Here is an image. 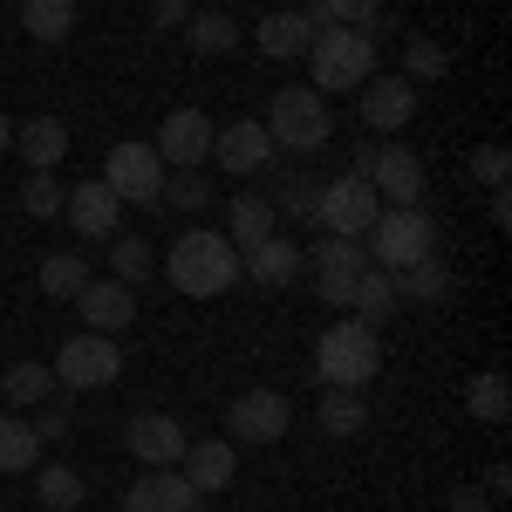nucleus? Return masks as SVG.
Here are the masks:
<instances>
[{
    "instance_id": "obj_1",
    "label": "nucleus",
    "mask_w": 512,
    "mask_h": 512,
    "mask_svg": "<svg viewBox=\"0 0 512 512\" xmlns=\"http://www.w3.org/2000/svg\"><path fill=\"white\" fill-rule=\"evenodd\" d=\"M164 274H171V287H178V294L212 301V294H226V287L239 280V246H233L226 233H205V226H192V233H178L171 260H164Z\"/></svg>"
},
{
    "instance_id": "obj_2",
    "label": "nucleus",
    "mask_w": 512,
    "mask_h": 512,
    "mask_svg": "<svg viewBox=\"0 0 512 512\" xmlns=\"http://www.w3.org/2000/svg\"><path fill=\"white\" fill-rule=\"evenodd\" d=\"M383 369V342L369 321H335L315 342V376L321 390H369V376Z\"/></svg>"
},
{
    "instance_id": "obj_3",
    "label": "nucleus",
    "mask_w": 512,
    "mask_h": 512,
    "mask_svg": "<svg viewBox=\"0 0 512 512\" xmlns=\"http://www.w3.org/2000/svg\"><path fill=\"white\" fill-rule=\"evenodd\" d=\"M362 239H369V267H383V274H403L417 260H437V226H431L424 205H383L376 226Z\"/></svg>"
},
{
    "instance_id": "obj_4",
    "label": "nucleus",
    "mask_w": 512,
    "mask_h": 512,
    "mask_svg": "<svg viewBox=\"0 0 512 512\" xmlns=\"http://www.w3.org/2000/svg\"><path fill=\"white\" fill-rule=\"evenodd\" d=\"M308 76H315L321 96H342V89H362L376 76V41L362 28H321L308 41Z\"/></svg>"
},
{
    "instance_id": "obj_5",
    "label": "nucleus",
    "mask_w": 512,
    "mask_h": 512,
    "mask_svg": "<svg viewBox=\"0 0 512 512\" xmlns=\"http://www.w3.org/2000/svg\"><path fill=\"white\" fill-rule=\"evenodd\" d=\"M267 137H274V151H308L315 158L321 144L335 137V117H328V96L321 89H280L274 110H267Z\"/></svg>"
},
{
    "instance_id": "obj_6",
    "label": "nucleus",
    "mask_w": 512,
    "mask_h": 512,
    "mask_svg": "<svg viewBox=\"0 0 512 512\" xmlns=\"http://www.w3.org/2000/svg\"><path fill=\"white\" fill-rule=\"evenodd\" d=\"M117 376H123V355H117V342L96 335V328L69 335L62 355H55V383H62V390H110Z\"/></svg>"
},
{
    "instance_id": "obj_7",
    "label": "nucleus",
    "mask_w": 512,
    "mask_h": 512,
    "mask_svg": "<svg viewBox=\"0 0 512 512\" xmlns=\"http://www.w3.org/2000/svg\"><path fill=\"white\" fill-rule=\"evenodd\" d=\"M103 185H110L123 205H158L164 158L144 144V137H123V144H110V158H103Z\"/></svg>"
},
{
    "instance_id": "obj_8",
    "label": "nucleus",
    "mask_w": 512,
    "mask_h": 512,
    "mask_svg": "<svg viewBox=\"0 0 512 512\" xmlns=\"http://www.w3.org/2000/svg\"><path fill=\"white\" fill-rule=\"evenodd\" d=\"M376 212H383V198L369 192V178H335V185H321L315 198V219H321V233H342V239H362L369 226H376Z\"/></svg>"
},
{
    "instance_id": "obj_9",
    "label": "nucleus",
    "mask_w": 512,
    "mask_h": 512,
    "mask_svg": "<svg viewBox=\"0 0 512 512\" xmlns=\"http://www.w3.org/2000/svg\"><path fill=\"white\" fill-rule=\"evenodd\" d=\"M123 444H130V458L144 465V472H164V465H178L185 458V424L171 417V410H137L130 424H123Z\"/></svg>"
},
{
    "instance_id": "obj_10",
    "label": "nucleus",
    "mask_w": 512,
    "mask_h": 512,
    "mask_svg": "<svg viewBox=\"0 0 512 512\" xmlns=\"http://www.w3.org/2000/svg\"><path fill=\"white\" fill-rule=\"evenodd\" d=\"M287 424H294V410H287L280 390H246V396H233V410H226V437H233V444H280Z\"/></svg>"
},
{
    "instance_id": "obj_11",
    "label": "nucleus",
    "mask_w": 512,
    "mask_h": 512,
    "mask_svg": "<svg viewBox=\"0 0 512 512\" xmlns=\"http://www.w3.org/2000/svg\"><path fill=\"white\" fill-rule=\"evenodd\" d=\"M164 158V171H198V164L212 158V117L205 110H171L158 123V144H151Z\"/></svg>"
},
{
    "instance_id": "obj_12",
    "label": "nucleus",
    "mask_w": 512,
    "mask_h": 512,
    "mask_svg": "<svg viewBox=\"0 0 512 512\" xmlns=\"http://www.w3.org/2000/svg\"><path fill=\"white\" fill-rule=\"evenodd\" d=\"M424 185H431V171H424L417 151L383 144V151L369 158V192L383 198V205H424Z\"/></svg>"
},
{
    "instance_id": "obj_13",
    "label": "nucleus",
    "mask_w": 512,
    "mask_h": 512,
    "mask_svg": "<svg viewBox=\"0 0 512 512\" xmlns=\"http://www.w3.org/2000/svg\"><path fill=\"white\" fill-rule=\"evenodd\" d=\"M62 219L76 226L82 239H117V219H123V198L103 185V178H82L62 192Z\"/></svg>"
},
{
    "instance_id": "obj_14",
    "label": "nucleus",
    "mask_w": 512,
    "mask_h": 512,
    "mask_svg": "<svg viewBox=\"0 0 512 512\" xmlns=\"http://www.w3.org/2000/svg\"><path fill=\"white\" fill-rule=\"evenodd\" d=\"M355 110H362V123L369 130H403V123L417 117V82H403V76H369L362 82V96H355Z\"/></svg>"
},
{
    "instance_id": "obj_15",
    "label": "nucleus",
    "mask_w": 512,
    "mask_h": 512,
    "mask_svg": "<svg viewBox=\"0 0 512 512\" xmlns=\"http://www.w3.org/2000/svg\"><path fill=\"white\" fill-rule=\"evenodd\" d=\"M178 472L192 478L198 499H212V492H226V485L239 478V444H233V437H198V444H185Z\"/></svg>"
},
{
    "instance_id": "obj_16",
    "label": "nucleus",
    "mask_w": 512,
    "mask_h": 512,
    "mask_svg": "<svg viewBox=\"0 0 512 512\" xmlns=\"http://www.w3.org/2000/svg\"><path fill=\"white\" fill-rule=\"evenodd\" d=\"M267 158H274V137H267V123L239 117V123H226V130H212V164H226L233 178H253V171H260Z\"/></svg>"
},
{
    "instance_id": "obj_17",
    "label": "nucleus",
    "mask_w": 512,
    "mask_h": 512,
    "mask_svg": "<svg viewBox=\"0 0 512 512\" xmlns=\"http://www.w3.org/2000/svg\"><path fill=\"white\" fill-rule=\"evenodd\" d=\"M123 512H198V492H192V478L178 472V465H164V472L130 478Z\"/></svg>"
},
{
    "instance_id": "obj_18",
    "label": "nucleus",
    "mask_w": 512,
    "mask_h": 512,
    "mask_svg": "<svg viewBox=\"0 0 512 512\" xmlns=\"http://www.w3.org/2000/svg\"><path fill=\"white\" fill-rule=\"evenodd\" d=\"M76 308H82V321H89L96 335H117V328L137 321V294H130L123 280H89V287L76 294Z\"/></svg>"
},
{
    "instance_id": "obj_19",
    "label": "nucleus",
    "mask_w": 512,
    "mask_h": 512,
    "mask_svg": "<svg viewBox=\"0 0 512 512\" xmlns=\"http://www.w3.org/2000/svg\"><path fill=\"white\" fill-rule=\"evenodd\" d=\"M301 267H308V260H301V246H294V239H280V233H267L260 246H246V253H239V274H253V287H287Z\"/></svg>"
},
{
    "instance_id": "obj_20",
    "label": "nucleus",
    "mask_w": 512,
    "mask_h": 512,
    "mask_svg": "<svg viewBox=\"0 0 512 512\" xmlns=\"http://www.w3.org/2000/svg\"><path fill=\"white\" fill-rule=\"evenodd\" d=\"M14 144H21L28 171H55V164L69 158V123L62 117H28V123H14Z\"/></svg>"
},
{
    "instance_id": "obj_21",
    "label": "nucleus",
    "mask_w": 512,
    "mask_h": 512,
    "mask_svg": "<svg viewBox=\"0 0 512 512\" xmlns=\"http://www.w3.org/2000/svg\"><path fill=\"white\" fill-rule=\"evenodd\" d=\"M253 41H260V55H274V62H294V55H308V21L294 14V7H280V14H267L260 28H253Z\"/></svg>"
},
{
    "instance_id": "obj_22",
    "label": "nucleus",
    "mask_w": 512,
    "mask_h": 512,
    "mask_svg": "<svg viewBox=\"0 0 512 512\" xmlns=\"http://www.w3.org/2000/svg\"><path fill=\"white\" fill-rule=\"evenodd\" d=\"M396 301H417V308H444L451 301V274H444V260H417V267H403L390 274Z\"/></svg>"
},
{
    "instance_id": "obj_23",
    "label": "nucleus",
    "mask_w": 512,
    "mask_h": 512,
    "mask_svg": "<svg viewBox=\"0 0 512 512\" xmlns=\"http://www.w3.org/2000/svg\"><path fill=\"white\" fill-rule=\"evenodd\" d=\"M267 233H274V205H267L260 192H239L233 205H226V239L246 253V246H260Z\"/></svg>"
},
{
    "instance_id": "obj_24",
    "label": "nucleus",
    "mask_w": 512,
    "mask_h": 512,
    "mask_svg": "<svg viewBox=\"0 0 512 512\" xmlns=\"http://www.w3.org/2000/svg\"><path fill=\"white\" fill-rule=\"evenodd\" d=\"M349 308H355V321L383 328L403 301H396V287H390V274H383V267H362V274H355V301H349Z\"/></svg>"
},
{
    "instance_id": "obj_25",
    "label": "nucleus",
    "mask_w": 512,
    "mask_h": 512,
    "mask_svg": "<svg viewBox=\"0 0 512 512\" xmlns=\"http://www.w3.org/2000/svg\"><path fill=\"white\" fill-rule=\"evenodd\" d=\"M315 424H321L328 437H362V424H369V403H362V390H321Z\"/></svg>"
},
{
    "instance_id": "obj_26",
    "label": "nucleus",
    "mask_w": 512,
    "mask_h": 512,
    "mask_svg": "<svg viewBox=\"0 0 512 512\" xmlns=\"http://www.w3.org/2000/svg\"><path fill=\"white\" fill-rule=\"evenodd\" d=\"M0 396H7L14 410H41V403L55 396V369H41V362H14V369L0 376Z\"/></svg>"
},
{
    "instance_id": "obj_27",
    "label": "nucleus",
    "mask_w": 512,
    "mask_h": 512,
    "mask_svg": "<svg viewBox=\"0 0 512 512\" xmlns=\"http://www.w3.org/2000/svg\"><path fill=\"white\" fill-rule=\"evenodd\" d=\"M35 465H41L35 424H21L14 410H0V472H35Z\"/></svg>"
},
{
    "instance_id": "obj_28",
    "label": "nucleus",
    "mask_w": 512,
    "mask_h": 512,
    "mask_svg": "<svg viewBox=\"0 0 512 512\" xmlns=\"http://www.w3.org/2000/svg\"><path fill=\"white\" fill-rule=\"evenodd\" d=\"M21 28L35 41H69L76 35V0H21Z\"/></svg>"
},
{
    "instance_id": "obj_29",
    "label": "nucleus",
    "mask_w": 512,
    "mask_h": 512,
    "mask_svg": "<svg viewBox=\"0 0 512 512\" xmlns=\"http://www.w3.org/2000/svg\"><path fill=\"white\" fill-rule=\"evenodd\" d=\"M35 499L48 512H76L82 506V472L76 465H35Z\"/></svg>"
},
{
    "instance_id": "obj_30",
    "label": "nucleus",
    "mask_w": 512,
    "mask_h": 512,
    "mask_svg": "<svg viewBox=\"0 0 512 512\" xmlns=\"http://www.w3.org/2000/svg\"><path fill=\"white\" fill-rule=\"evenodd\" d=\"M465 403H472L478 424H506V417H512V390H506V376H499V369H478L472 390H465Z\"/></svg>"
},
{
    "instance_id": "obj_31",
    "label": "nucleus",
    "mask_w": 512,
    "mask_h": 512,
    "mask_svg": "<svg viewBox=\"0 0 512 512\" xmlns=\"http://www.w3.org/2000/svg\"><path fill=\"white\" fill-rule=\"evenodd\" d=\"M185 41H192V55H233L239 21L233 14H192V21H185Z\"/></svg>"
},
{
    "instance_id": "obj_32",
    "label": "nucleus",
    "mask_w": 512,
    "mask_h": 512,
    "mask_svg": "<svg viewBox=\"0 0 512 512\" xmlns=\"http://www.w3.org/2000/svg\"><path fill=\"white\" fill-rule=\"evenodd\" d=\"M82 287H89V260H82V253H48V260H41V294L76 301Z\"/></svg>"
},
{
    "instance_id": "obj_33",
    "label": "nucleus",
    "mask_w": 512,
    "mask_h": 512,
    "mask_svg": "<svg viewBox=\"0 0 512 512\" xmlns=\"http://www.w3.org/2000/svg\"><path fill=\"white\" fill-rule=\"evenodd\" d=\"M301 260H315V274H362V267H369L362 239H342V233H328L315 253H301Z\"/></svg>"
},
{
    "instance_id": "obj_34",
    "label": "nucleus",
    "mask_w": 512,
    "mask_h": 512,
    "mask_svg": "<svg viewBox=\"0 0 512 512\" xmlns=\"http://www.w3.org/2000/svg\"><path fill=\"white\" fill-rule=\"evenodd\" d=\"M158 205H171V212H205V205H212V192H205V171H164Z\"/></svg>"
},
{
    "instance_id": "obj_35",
    "label": "nucleus",
    "mask_w": 512,
    "mask_h": 512,
    "mask_svg": "<svg viewBox=\"0 0 512 512\" xmlns=\"http://www.w3.org/2000/svg\"><path fill=\"white\" fill-rule=\"evenodd\" d=\"M151 274V246L144 239H110V280H123V287H137V280Z\"/></svg>"
},
{
    "instance_id": "obj_36",
    "label": "nucleus",
    "mask_w": 512,
    "mask_h": 512,
    "mask_svg": "<svg viewBox=\"0 0 512 512\" xmlns=\"http://www.w3.org/2000/svg\"><path fill=\"white\" fill-rule=\"evenodd\" d=\"M21 212H28V219H62V185H55V171H28Z\"/></svg>"
},
{
    "instance_id": "obj_37",
    "label": "nucleus",
    "mask_w": 512,
    "mask_h": 512,
    "mask_svg": "<svg viewBox=\"0 0 512 512\" xmlns=\"http://www.w3.org/2000/svg\"><path fill=\"white\" fill-rule=\"evenodd\" d=\"M403 69H410V76H403V82H437V76H444V69H451V55H444L437 41H424V35H417V41H410V48H403Z\"/></svg>"
},
{
    "instance_id": "obj_38",
    "label": "nucleus",
    "mask_w": 512,
    "mask_h": 512,
    "mask_svg": "<svg viewBox=\"0 0 512 512\" xmlns=\"http://www.w3.org/2000/svg\"><path fill=\"white\" fill-rule=\"evenodd\" d=\"M328 21H335V28H362V35H369V28L383 21V0H328Z\"/></svg>"
},
{
    "instance_id": "obj_39",
    "label": "nucleus",
    "mask_w": 512,
    "mask_h": 512,
    "mask_svg": "<svg viewBox=\"0 0 512 512\" xmlns=\"http://www.w3.org/2000/svg\"><path fill=\"white\" fill-rule=\"evenodd\" d=\"M506 171H512L506 144H478V151H472V178H478V185H492V192H506Z\"/></svg>"
},
{
    "instance_id": "obj_40",
    "label": "nucleus",
    "mask_w": 512,
    "mask_h": 512,
    "mask_svg": "<svg viewBox=\"0 0 512 512\" xmlns=\"http://www.w3.org/2000/svg\"><path fill=\"white\" fill-rule=\"evenodd\" d=\"M315 198H321V185H280V198H267L274 205V219L287 212V219H315Z\"/></svg>"
},
{
    "instance_id": "obj_41",
    "label": "nucleus",
    "mask_w": 512,
    "mask_h": 512,
    "mask_svg": "<svg viewBox=\"0 0 512 512\" xmlns=\"http://www.w3.org/2000/svg\"><path fill=\"white\" fill-rule=\"evenodd\" d=\"M69 431H76V424H69V410H62V403H41V417H35V437H41V444H62Z\"/></svg>"
},
{
    "instance_id": "obj_42",
    "label": "nucleus",
    "mask_w": 512,
    "mask_h": 512,
    "mask_svg": "<svg viewBox=\"0 0 512 512\" xmlns=\"http://www.w3.org/2000/svg\"><path fill=\"white\" fill-rule=\"evenodd\" d=\"M315 294L328 301V308H349L355 301V274H315Z\"/></svg>"
},
{
    "instance_id": "obj_43",
    "label": "nucleus",
    "mask_w": 512,
    "mask_h": 512,
    "mask_svg": "<svg viewBox=\"0 0 512 512\" xmlns=\"http://www.w3.org/2000/svg\"><path fill=\"white\" fill-rule=\"evenodd\" d=\"M151 21H158V28H185V21H192V0H158Z\"/></svg>"
},
{
    "instance_id": "obj_44",
    "label": "nucleus",
    "mask_w": 512,
    "mask_h": 512,
    "mask_svg": "<svg viewBox=\"0 0 512 512\" xmlns=\"http://www.w3.org/2000/svg\"><path fill=\"white\" fill-rule=\"evenodd\" d=\"M451 512H492L485 485H458V492H451Z\"/></svg>"
},
{
    "instance_id": "obj_45",
    "label": "nucleus",
    "mask_w": 512,
    "mask_h": 512,
    "mask_svg": "<svg viewBox=\"0 0 512 512\" xmlns=\"http://www.w3.org/2000/svg\"><path fill=\"white\" fill-rule=\"evenodd\" d=\"M506 492H512V472H506V465H492V472H485V499H506Z\"/></svg>"
},
{
    "instance_id": "obj_46",
    "label": "nucleus",
    "mask_w": 512,
    "mask_h": 512,
    "mask_svg": "<svg viewBox=\"0 0 512 512\" xmlns=\"http://www.w3.org/2000/svg\"><path fill=\"white\" fill-rule=\"evenodd\" d=\"M7 144H14V123H7V117H0V151H7Z\"/></svg>"
}]
</instances>
